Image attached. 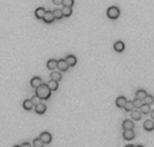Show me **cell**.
Instances as JSON below:
<instances>
[{"mask_svg":"<svg viewBox=\"0 0 154 147\" xmlns=\"http://www.w3.org/2000/svg\"><path fill=\"white\" fill-rule=\"evenodd\" d=\"M37 91H35V96L39 97L41 100H47L52 95V91H50V88L47 87V84H41L38 88H35Z\"/></svg>","mask_w":154,"mask_h":147,"instance_id":"1","label":"cell"},{"mask_svg":"<svg viewBox=\"0 0 154 147\" xmlns=\"http://www.w3.org/2000/svg\"><path fill=\"white\" fill-rule=\"evenodd\" d=\"M120 15V11L118 7H109L108 10H107V16L109 18V19H118Z\"/></svg>","mask_w":154,"mask_h":147,"instance_id":"2","label":"cell"},{"mask_svg":"<svg viewBox=\"0 0 154 147\" xmlns=\"http://www.w3.org/2000/svg\"><path fill=\"white\" fill-rule=\"evenodd\" d=\"M142 115H143V113L141 112L139 108H134L133 111H131V119H133L134 122H137V120L142 119Z\"/></svg>","mask_w":154,"mask_h":147,"instance_id":"3","label":"cell"},{"mask_svg":"<svg viewBox=\"0 0 154 147\" xmlns=\"http://www.w3.org/2000/svg\"><path fill=\"white\" fill-rule=\"evenodd\" d=\"M57 69L60 70V72H66L69 69V65H68V62L65 60H60V61H57Z\"/></svg>","mask_w":154,"mask_h":147,"instance_id":"4","label":"cell"},{"mask_svg":"<svg viewBox=\"0 0 154 147\" xmlns=\"http://www.w3.org/2000/svg\"><path fill=\"white\" fill-rule=\"evenodd\" d=\"M39 139L43 142V144H47V143H50L52 142V134L50 132H42L41 135H39Z\"/></svg>","mask_w":154,"mask_h":147,"instance_id":"5","label":"cell"},{"mask_svg":"<svg viewBox=\"0 0 154 147\" xmlns=\"http://www.w3.org/2000/svg\"><path fill=\"white\" fill-rule=\"evenodd\" d=\"M42 19H43V22H45V23H53V20H54V15H53V11H46Z\"/></svg>","mask_w":154,"mask_h":147,"instance_id":"6","label":"cell"},{"mask_svg":"<svg viewBox=\"0 0 154 147\" xmlns=\"http://www.w3.org/2000/svg\"><path fill=\"white\" fill-rule=\"evenodd\" d=\"M123 138L126 140H133L134 138H135L134 130H123Z\"/></svg>","mask_w":154,"mask_h":147,"instance_id":"7","label":"cell"},{"mask_svg":"<svg viewBox=\"0 0 154 147\" xmlns=\"http://www.w3.org/2000/svg\"><path fill=\"white\" fill-rule=\"evenodd\" d=\"M34 108H35V112L39 113V115H42V113L46 112V105L43 104V103H38V104H35Z\"/></svg>","mask_w":154,"mask_h":147,"instance_id":"8","label":"cell"},{"mask_svg":"<svg viewBox=\"0 0 154 147\" xmlns=\"http://www.w3.org/2000/svg\"><path fill=\"white\" fill-rule=\"evenodd\" d=\"M34 103H32V100L31 98H27V100H25L23 101V108L26 109V111H31L32 108H34Z\"/></svg>","mask_w":154,"mask_h":147,"instance_id":"9","label":"cell"},{"mask_svg":"<svg viewBox=\"0 0 154 147\" xmlns=\"http://www.w3.org/2000/svg\"><path fill=\"white\" fill-rule=\"evenodd\" d=\"M50 78H52V80H56V81H60V80H62V74H61V72H58V70H52Z\"/></svg>","mask_w":154,"mask_h":147,"instance_id":"10","label":"cell"},{"mask_svg":"<svg viewBox=\"0 0 154 147\" xmlns=\"http://www.w3.org/2000/svg\"><path fill=\"white\" fill-rule=\"evenodd\" d=\"M143 128L146 131H153L154 130V120H145L143 123Z\"/></svg>","mask_w":154,"mask_h":147,"instance_id":"11","label":"cell"},{"mask_svg":"<svg viewBox=\"0 0 154 147\" xmlns=\"http://www.w3.org/2000/svg\"><path fill=\"white\" fill-rule=\"evenodd\" d=\"M122 126L123 130H134V120H124Z\"/></svg>","mask_w":154,"mask_h":147,"instance_id":"12","label":"cell"},{"mask_svg":"<svg viewBox=\"0 0 154 147\" xmlns=\"http://www.w3.org/2000/svg\"><path fill=\"white\" fill-rule=\"evenodd\" d=\"M30 84H31L32 88H38L39 85L42 84V80H41V77H32L31 81H30Z\"/></svg>","mask_w":154,"mask_h":147,"instance_id":"13","label":"cell"},{"mask_svg":"<svg viewBox=\"0 0 154 147\" xmlns=\"http://www.w3.org/2000/svg\"><path fill=\"white\" fill-rule=\"evenodd\" d=\"M65 61H66L68 62V65H69V68L70 66H74V65H76L77 63V58L74 56H68L66 58H65Z\"/></svg>","mask_w":154,"mask_h":147,"instance_id":"14","label":"cell"},{"mask_svg":"<svg viewBox=\"0 0 154 147\" xmlns=\"http://www.w3.org/2000/svg\"><path fill=\"white\" fill-rule=\"evenodd\" d=\"M127 98L124 97V96H120V97L116 98V107H119V108H123L124 107V104H126Z\"/></svg>","mask_w":154,"mask_h":147,"instance_id":"15","label":"cell"},{"mask_svg":"<svg viewBox=\"0 0 154 147\" xmlns=\"http://www.w3.org/2000/svg\"><path fill=\"white\" fill-rule=\"evenodd\" d=\"M47 87L50 88V91H57L58 89V81H56V80H50L49 82H47Z\"/></svg>","mask_w":154,"mask_h":147,"instance_id":"16","label":"cell"},{"mask_svg":"<svg viewBox=\"0 0 154 147\" xmlns=\"http://www.w3.org/2000/svg\"><path fill=\"white\" fill-rule=\"evenodd\" d=\"M45 12H46V10H45V8L39 7V8H37V10H35V16L38 18V19H42V18H43V15H45Z\"/></svg>","mask_w":154,"mask_h":147,"instance_id":"17","label":"cell"},{"mask_svg":"<svg viewBox=\"0 0 154 147\" xmlns=\"http://www.w3.org/2000/svg\"><path fill=\"white\" fill-rule=\"evenodd\" d=\"M114 49H115L118 53L123 51V50H124V43H123V42H120V41H119V42H116L115 45H114Z\"/></svg>","mask_w":154,"mask_h":147,"instance_id":"18","label":"cell"},{"mask_svg":"<svg viewBox=\"0 0 154 147\" xmlns=\"http://www.w3.org/2000/svg\"><path fill=\"white\" fill-rule=\"evenodd\" d=\"M146 91L145 89H139V91H137V93H135V97H138V98H141V100H143L145 97H146Z\"/></svg>","mask_w":154,"mask_h":147,"instance_id":"19","label":"cell"},{"mask_svg":"<svg viewBox=\"0 0 154 147\" xmlns=\"http://www.w3.org/2000/svg\"><path fill=\"white\" fill-rule=\"evenodd\" d=\"M61 11H62L64 16H70V15H72V7H66V6H64Z\"/></svg>","mask_w":154,"mask_h":147,"instance_id":"20","label":"cell"},{"mask_svg":"<svg viewBox=\"0 0 154 147\" xmlns=\"http://www.w3.org/2000/svg\"><path fill=\"white\" fill-rule=\"evenodd\" d=\"M47 69H50V70L57 69V60H49L47 61Z\"/></svg>","mask_w":154,"mask_h":147,"instance_id":"21","label":"cell"},{"mask_svg":"<svg viewBox=\"0 0 154 147\" xmlns=\"http://www.w3.org/2000/svg\"><path fill=\"white\" fill-rule=\"evenodd\" d=\"M142 101H143V104H149V105H151L154 103V97L151 95H146V97L143 98V100H142Z\"/></svg>","mask_w":154,"mask_h":147,"instance_id":"22","label":"cell"},{"mask_svg":"<svg viewBox=\"0 0 154 147\" xmlns=\"http://www.w3.org/2000/svg\"><path fill=\"white\" fill-rule=\"evenodd\" d=\"M53 15H54V19H62L64 15H62V11L60 8H57V10L53 11Z\"/></svg>","mask_w":154,"mask_h":147,"instance_id":"23","label":"cell"},{"mask_svg":"<svg viewBox=\"0 0 154 147\" xmlns=\"http://www.w3.org/2000/svg\"><path fill=\"white\" fill-rule=\"evenodd\" d=\"M141 112L142 113H150V111H151V108H150V105L149 104H142V107H141Z\"/></svg>","mask_w":154,"mask_h":147,"instance_id":"24","label":"cell"},{"mask_svg":"<svg viewBox=\"0 0 154 147\" xmlns=\"http://www.w3.org/2000/svg\"><path fill=\"white\" fill-rule=\"evenodd\" d=\"M133 104H134V108H141L142 104H143V101H142L141 98L135 97V100H133Z\"/></svg>","mask_w":154,"mask_h":147,"instance_id":"25","label":"cell"},{"mask_svg":"<svg viewBox=\"0 0 154 147\" xmlns=\"http://www.w3.org/2000/svg\"><path fill=\"white\" fill-rule=\"evenodd\" d=\"M123 108L126 109V111H129V112H131L134 109V104H133V101H126V104H124V107Z\"/></svg>","mask_w":154,"mask_h":147,"instance_id":"26","label":"cell"},{"mask_svg":"<svg viewBox=\"0 0 154 147\" xmlns=\"http://www.w3.org/2000/svg\"><path fill=\"white\" fill-rule=\"evenodd\" d=\"M42 144H43V142L39 139V138H37V139L32 140V146L34 147H42Z\"/></svg>","mask_w":154,"mask_h":147,"instance_id":"27","label":"cell"},{"mask_svg":"<svg viewBox=\"0 0 154 147\" xmlns=\"http://www.w3.org/2000/svg\"><path fill=\"white\" fill-rule=\"evenodd\" d=\"M62 4L66 6V7H72L74 4V0H62Z\"/></svg>","mask_w":154,"mask_h":147,"instance_id":"28","label":"cell"},{"mask_svg":"<svg viewBox=\"0 0 154 147\" xmlns=\"http://www.w3.org/2000/svg\"><path fill=\"white\" fill-rule=\"evenodd\" d=\"M31 100H32V103H34V104H38V103H39V100H41V98H39V97H37V96H35V97H32Z\"/></svg>","mask_w":154,"mask_h":147,"instance_id":"29","label":"cell"},{"mask_svg":"<svg viewBox=\"0 0 154 147\" xmlns=\"http://www.w3.org/2000/svg\"><path fill=\"white\" fill-rule=\"evenodd\" d=\"M20 147H32V144H31V143H27V142H25V143L20 144Z\"/></svg>","mask_w":154,"mask_h":147,"instance_id":"30","label":"cell"},{"mask_svg":"<svg viewBox=\"0 0 154 147\" xmlns=\"http://www.w3.org/2000/svg\"><path fill=\"white\" fill-rule=\"evenodd\" d=\"M53 4H57V6H58V4H62V0H53Z\"/></svg>","mask_w":154,"mask_h":147,"instance_id":"31","label":"cell"},{"mask_svg":"<svg viewBox=\"0 0 154 147\" xmlns=\"http://www.w3.org/2000/svg\"><path fill=\"white\" fill-rule=\"evenodd\" d=\"M150 115H151V119L154 120V109H151V111H150Z\"/></svg>","mask_w":154,"mask_h":147,"instance_id":"32","label":"cell"},{"mask_svg":"<svg viewBox=\"0 0 154 147\" xmlns=\"http://www.w3.org/2000/svg\"><path fill=\"white\" fill-rule=\"evenodd\" d=\"M124 147H134V146H133V144H126Z\"/></svg>","mask_w":154,"mask_h":147,"instance_id":"33","label":"cell"},{"mask_svg":"<svg viewBox=\"0 0 154 147\" xmlns=\"http://www.w3.org/2000/svg\"><path fill=\"white\" fill-rule=\"evenodd\" d=\"M134 147H143V146H141V144H138V146H134Z\"/></svg>","mask_w":154,"mask_h":147,"instance_id":"34","label":"cell"},{"mask_svg":"<svg viewBox=\"0 0 154 147\" xmlns=\"http://www.w3.org/2000/svg\"><path fill=\"white\" fill-rule=\"evenodd\" d=\"M14 147H20V146H14Z\"/></svg>","mask_w":154,"mask_h":147,"instance_id":"35","label":"cell"},{"mask_svg":"<svg viewBox=\"0 0 154 147\" xmlns=\"http://www.w3.org/2000/svg\"><path fill=\"white\" fill-rule=\"evenodd\" d=\"M42 147H43V146H42Z\"/></svg>","mask_w":154,"mask_h":147,"instance_id":"36","label":"cell"}]
</instances>
